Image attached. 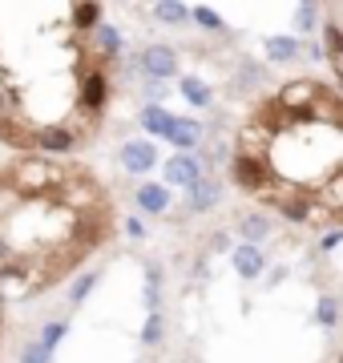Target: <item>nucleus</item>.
I'll list each match as a JSON object with an SVG mask.
<instances>
[{
	"mask_svg": "<svg viewBox=\"0 0 343 363\" xmlns=\"http://www.w3.org/2000/svg\"><path fill=\"white\" fill-rule=\"evenodd\" d=\"M230 178L242 186V190H263L266 178H271V166L263 162V154H247V150H238L235 157H230Z\"/></svg>",
	"mask_w": 343,
	"mask_h": 363,
	"instance_id": "1",
	"label": "nucleus"
},
{
	"mask_svg": "<svg viewBox=\"0 0 343 363\" xmlns=\"http://www.w3.org/2000/svg\"><path fill=\"white\" fill-rule=\"evenodd\" d=\"M0 271H13V250H9L4 238H0Z\"/></svg>",
	"mask_w": 343,
	"mask_h": 363,
	"instance_id": "27",
	"label": "nucleus"
},
{
	"mask_svg": "<svg viewBox=\"0 0 343 363\" xmlns=\"http://www.w3.org/2000/svg\"><path fill=\"white\" fill-rule=\"evenodd\" d=\"M218 198L223 194H218V182L214 178H202L198 186H190V210H198V214L210 210V206H218Z\"/></svg>",
	"mask_w": 343,
	"mask_h": 363,
	"instance_id": "9",
	"label": "nucleus"
},
{
	"mask_svg": "<svg viewBox=\"0 0 343 363\" xmlns=\"http://www.w3.org/2000/svg\"><path fill=\"white\" fill-rule=\"evenodd\" d=\"M315 16H319V4H299L295 9V28L299 33H311L315 28Z\"/></svg>",
	"mask_w": 343,
	"mask_h": 363,
	"instance_id": "19",
	"label": "nucleus"
},
{
	"mask_svg": "<svg viewBox=\"0 0 343 363\" xmlns=\"http://www.w3.org/2000/svg\"><path fill=\"white\" fill-rule=\"evenodd\" d=\"M182 93L194 105H210V89H206V81H198V77H182Z\"/></svg>",
	"mask_w": 343,
	"mask_h": 363,
	"instance_id": "17",
	"label": "nucleus"
},
{
	"mask_svg": "<svg viewBox=\"0 0 343 363\" xmlns=\"http://www.w3.org/2000/svg\"><path fill=\"white\" fill-rule=\"evenodd\" d=\"M142 343H145V347H158V343H162V315H158V311L145 319V327H142Z\"/></svg>",
	"mask_w": 343,
	"mask_h": 363,
	"instance_id": "20",
	"label": "nucleus"
},
{
	"mask_svg": "<svg viewBox=\"0 0 343 363\" xmlns=\"http://www.w3.org/2000/svg\"><path fill=\"white\" fill-rule=\"evenodd\" d=\"M93 283H97V274H81V279H77V286L69 291V298H73V303H81V298H85V295L93 291Z\"/></svg>",
	"mask_w": 343,
	"mask_h": 363,
	"instance_id": "25",
	"label": "nucleus"
},
{
	"mask_svg": "<svg viewBox=\"0 0 343 363\" xmlns=\"http://www.w3.org/2000/svg\"><path fill=\"white\" fill-rule=\"evenodd\" d=\"M194 21H198L202 28H210V33H223V16H218V13H210L206 4H198V9H194Z\"/></svg>",
	"mask_w": 343,
	"mask_h": 363,
	"instance_id": "22",
	"label": "nucleus"
},
{
	"mask_svg": "<svg viewBox=\"0 0 343 363\" xmlns=\"http://www.w3.org/2000/svg\"><path fill=\"white\" fill-rule=\"evenodd\" d=\"M230 262H235V271L242 274V279H254V274H263V250L259 247H238L235 255H230Z\"/></svg>",
	"mask_w": 343,
	"mask_h": 363,
	"instance_id": "7",
	"label": "nucleus"
},
{
	"mask_svg": "<svg viewBox=\"0 0 343 363\" xmlns=\"http://www.w3.org/2000/svg\"><path fill=\"white\" fill-rule=\"evenodd\" d=\"M154 13H158L162 21H170V25H178V21H186V13H190V9H186V4H158Z\"/></svg>",
	"mask_w": 343,
	"mask_h": 363,
	"instance_id": "23",
	"label": "nucleus"
},
{
	"mask_svg": "<svg viewBox=\"0 0 343 363\" xmlns=\"http://www.w3.org/2000/svg\"><path fill=\"white\" fill-rule=\"evenodd\" d=\"M61 339H65V323H45V327H40V339H37V343L53 351Z\"/></svg>",
	"mask_w": 343,
	"mask_h": 363,
	"instance_id": "21",
	"label": "nucleus"
},
{
	"mask_svg": "<svg viewBox=\"0 0 343 363\" xmlns=\"http://www.w3.org/2000/svg\"><path fill=\"white\" fill-rule=\"evenodd\" d=\"M319 323H323V327H335V323H339V298H335V295H323V298H319Z\"/></svg>",
	"mask_w": 343,
	"mask_h": 363,
	"instance_id": "18",
	"label": "nucleus"
},
{
	"mask_svg": "<svg viewBox=\"0 0 343 363\" xmlns=\"http://www.w3.org/2000/svg\"><path fill=\"white\" fill-rule=\"evenodd\" d=\"M49 355H53L49 347H40V343H28V347L21 351V363H49Z\"/></svg>",
	"mask_w": 343,
	"mask_h": 363,
	"instance_id": "24",
	"label": "nucleus"
},
{
	"mask_svg": "<svg viewBox=\"0 0 343 363\" xmlns=\"http://www.w3.org/2000/svg\"><path fill=\"white\" fill-rule=\"evenodd\" d=\"M166 182H170V186H198L202 182V162L190 157V154L170 157V162H166Z\"/></svg>",
	"mask_w": 343,
	"mask_h": 363,
	"instance_id": "4",
	"label": "nucleus"
},
{
	"mask_svg": "<svg viewBox=\"0 0 343 363\" xmlns=\"http://www.w3.org/2000/svg\"><path fill=\"white\" fill-rule=\"evenodd\" d=\"M73 25L85 28V33L89 28H101V4H77L73 9Z\"/></svg>",
	"mask_w": 343,
	"mask_h": 363,
	"instance_id": "16",
	"label": "nucleus"
},
{
	"mask_svg": "<svg viewBox=\"0 0 343 363\" xmlns=\"http://www.w3.org/2000/svg\"><path fill=\"white\" fill-rule=\"evenodd\" d=\"M142 73L154 81H166L178 73V52L170 45H145L142 49Z\"/></svg>",
	"mask_w": 343,
	"mask_h": 363,
	"instance_id": "2",
	"label": "nucleus"
},
{
	"mask_svg": "<svg viewBox=\"0 0 343 363\" xmlns=\"http://www.w3.org/2000/svg\"><path fill=\"white\" fill-rule=\"evenodd\" d=\"M109 97V81L101 69H89L85 73V81H81V109H101Z\"/></svg>",
	"mask_w": 343,
	"mask_h": 363,
	"instance_id": "6",
	"label": "nucleus"
},
{
	"mask_svg": "<svg viewBox=\"0 0 343 363\" xmlns=\"http://www.w3.org/2000/svg\"><path fill=\"white\" fill-rule=\"evenodd\" d=\"M158 162V150L150 142H125L121 145V166L130 169V174H145V169H154Z\"/></svg>",
	"mask_w": 343,
	"mask_h": 363,
	"instance_id": "5",
	"label": "nucleus"
},
{
	"mask_svg": "<svg viewBox=\"0 0 343 363\" xmlns=\"http://www.w3.org/2000/svg\"><path fill=\"white\" fill-rule=\"evenodd\" d=\"M101 49H106V52H118V49H121V37H118V28L101 25Z\"/></svg>",
	"mask_w": 343,
	"mask_h": 363,
	"instance_id": "26",
	"label": "nucleus"
},
{
	"mask_svg": "<svg viewBox=\"0 0 343 363\" xmlns=\"http://www.w3.org/2000/svg\"><path fill=\"white\" fill-rule=\"evenodd\" d=\"M178 150H194L198 145V138H202V130H198V121H190V117H174V125H170V133H166Z\"/></svg>",
	"mask_w": 343,
	"mask_h": 363,
	"instance_id": "8",
	"label": "nucleus"
},
{
	"mask_svg": "<svg viewBox=\"0 0 343 363\" xmlns=\"http://www.w3.org/2000/svg\"><path fill=\"white\" fill-rule=\"evenodd\" d=\"M142 125H145L150 133H162V138H166V133H170V125H174V117L166 113L162 105H145V113H142Z\"/></svg>",
	"mask_w": 343,
	"mask_h": 363,
	"instance_id": "13",
	"label": "nucleus"
},
{
	"mask_svg": "<svg viewBox=\"0 0 343 363\" xmlns=\"http://www.w3.org/2000/svg\"><path fill=\"white\" fill-rule=\"evenodd\" d=\"M238 230H242V238H251V247H254V242H263L266 234H271V222L263 214H247V218L238 222Z\"/></svg>",
	"mask_w": 343,
	"mask_h": 363,
	"instance_id": "15",
	"label": "nucleus"
},
{
	"mask_svg": "<svg viewBox=\"0 0 343 363\" xmlns=\"http://www.w3.org/2000/svg\"><path fill=\"white\" fill-rule=\"evenodd\" d=\"M37 142L45 145V150H53V154H65V150H73V133H69V130H57V125H49L45 133H37Z\"/></svg>",
	"mask_w": 343,
	"mask_h": 363,
	"instance_id": "14",
	"label": "nucleus"
},
{
	"mask_svg": "<svg viewBox=\"0 0 343 363\" xmlns=\"http://www.w3.org/2000/svg\"><path fill=\"white\" fill-rule=\"evenodd\" d=\"M299 52H303V45L295 37H271L266 40V57H271V61H295Z\"/></svg>",
	"mask_w": 343,
	"mask_h": 363,
	"instance_id": "11",
	"label": "nucleus"
},
{
	"mask_svg": "<svg viewBox=\"0 0 343 363\" xmlns=\"http://www.w3.org/2000/svg\"><path fill=\"white\" fill-rule=\"evenodd\" d=\"M287 218H295V222H307V214H311V198H307V190L299 198H271Z\"/></svg>",
	"mask_w": 343,
	"mask_h": 363,
	"instance_id": "12",
	"label": "nucleus"
},
{
	"mask_svg": "<svg viewBox=\"0 0 343 363\" xmlns=\"http://www.w3.org/2000/svg\"><path fill=\"white\" fill-rule=\"evenodd\" d=\"M137 206L145 214H162V210H170V190L166 186H142L137 190Z\"/></svg>",
	"mask_w": 343,
	"mask_h": 363,
	"instance_id": "10",
	"label": "nucleus"
},
{
	"mask_svg": "<svg viewBox=\"0 0 343 363\" xmlns=\"http://www.w3.org/2000/svg\"><path fill=\"white\" fill-rule=\"evenodd\" d=\"M57 178V169L45 162V157H28V162H21V169H16V186L25 190V194H40V190H49V182Z\"/></svg>",
	"mask_w": 343,
	"mask_h": 363,
	"instance_id": "3",
	"label": "nucleus"
}]
</instances>
